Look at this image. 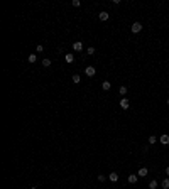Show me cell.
I'll return each mask as SVG.
<instances>
[{
  "mask_svg": "<svg viewBox=\"0 0 169 189\" xmlns=\"http://www.w3.org/2000/svg\"><path fill=\"white\" fill-rule=\"evenodd\" d=\"M161 143H164V145H166V143H169V135H161Z\"/></svg>",
  "mask_w": 169,
  "mask_h": 189,
  "instance_id": "cell-11",
  "label": "cell"
},
{
  "mask_svg": "<svg viewBox=\"0 0 169 189\" xmlns=\"http://www.w3.org/2000/svg\"><path fill=\"white\" fill-rule=\"evenodd\" d=\"M149 189H157V181H150L149 182Z\"/></svg>",
  "mask_w": 169,
  "mask_h": 189,
  "instance_id": "cell-14",
  "label": "cell"
},
{
  "mask_svg": "<svg viewBox=\"0 0 169 189\" xmlns=\"http://www.w3.org/2000/svg\"><path fill=\"white\" fill-rule=\"evenodd\" d=\"M30 189H37V188H30Z\"/></svg>",
  "mask_w": 169,
  "mask_h": 189,
  "instance_id": "cell-24",
  "label": "cell"
},
{
  "mask_svg": "<svg viewBox=\"0 0 169 189\" xmlns=\"http://www.w3.org/2000/svg\"><path fill=\"white\" fill-rule=\"evenodd\" d=\"M141 30H142L141 22H134V24H132V32H134V34H137V32H141Z\"/></svg>",
  "mask_w": 169,
  "mask_h": 189,
  "instance_id": "cell-1",
  "label": "cell"
},
{
  "mask_svg": "<svg viewBox=\"0 0 169 189\" xmlns=\"http://www.w3.org/2000/svg\"><path fill=\"white\" fill-rule=\"evenodd\" d=\"M129 106H130L129 100H127V98H122V100H120V108H122V110H129Z\"/></svg>",
  "mask_w": 169,
  "mask_h": 189,
  "instance_id": "cell-3",
  "label": "cell"
},
{
  "mask_svg": "<svg viewBox=\"0 0 169 189\" xmlns=\"http://www.w3.org/2000/svg\"><path fill=\"white\" fill-rule=\"evenodd\" d=\"M108 179L112 181V182H117V181H118V174H117V172H110V174H108Z\"/></svg>",
  "mask_w": 169,
  "mask_h": 189,
  "instance_id": "cell-7",
  "label": "cell"
},
{
  "mask_svg": "<svg viewBox=\"0 0 169 189\" xmlns=\"http://www.w3.org/2000/svg\"><path fill=\"white\" fill-rule=\"evenodd\" d=\"M147 174H149L147 167H141V169H139V174H137V176H139V177H145Z\"/></svg>",
  "mask_w": 169,
  "mask_h": 189,
  "instance_id": "cell-5",
  "label": "cell"
},
{
  "mask_svg": "<svg viewBox=\"0 0 169 189\" xmlns=\"http://www.w3.org/2000/svg\"><path fill=\"white\" fill-rule=\"evenodd\" d=\"M80 81H81L80 74H73V83H75V85H80Z\"/></svg>",
  "mask_w": 169,
  "mask_h": 189,
  "instance_id": "cell-13",
  "label": "cell"
},
{
  "mask_svg": "<svg viewBox=\"0 0 169 189\" xmlns=\"http://www.w3.org/2000/svg\"><path fill=\"white\" fill-rule=\"evenodd\" d=\"M42 66L49 68V66H51V59H42Z\"/></svg>",
  "mask_w": 169,
  "mask_h": 189,
  "instance_id": "cell-16",
  "label": "cell"
},
{
  "mask_svg": "<svg viewBox=\"0 0 169 189\" xmlns=\"http://www.w3.org/2000/svg\"><path fill=\"white\" fill-rule=\"evenodd\" d=\"M64 59H66V63H68V64H71V63L75 61V56H73V54H66Z\"/></svg>",
  "mask_w": 169,
  "mask_h": 189,
  "instance_id": "cell-10",
  "label": "cell"
},
{
  "mask_svg": "<svg viewBox=\"0 0 169 189\" xmlns=\"http://www.w3.org/2000/svg\"><path fill=\"white\" fill-rule=\"evenodd\" d=\"M108 17H110V15H108V12H100V14H98V19L100 20H108Z\"/></svg>",
  "mask_w": 169,
  "mask_h": 189,
  "instance_id": "cell-6",
  "label": "cell"
},
{
  "mask_svg": "<svg viewBox=\"0 0 169 189\" xmlns=\"http://www.w3.org/2000/svg\"><path fill=\"white\" fill-rule=\"evenodd\" d=\"M137 179H139V176H135V174H130V176L127 177V181H129L130 184H135V182H137Z\"/></svg>",
  "mask_w": 169,
  "mask_h": 189,
  "instance_id": "cell-8",
  "label": "cell"
},
{
  "mask_svg": "<svg viewBox=\"0 0 169 189\" xmlns=\"http://www.w3.org/2000/svg\"><path fill=\"white\" fill-rule=\"evenodd\" d=\"M36 51H37V52H42V51H44V46H42V44H37V49H36Z\"/></svg>",
  "mask_w": 169,
  "mask_h": 189,
  "instance_id": "cell-21",
  "label": "cell"
},
{
  "mask_svg": "<svg viewBox=\"0 0 169 189\" xmlns=\"http://www.w3.org/2000/svg\"><path fill=\"white\" fill-rule=\"evenodd\" d=\"M29 63H36V61H37V54H29Z\"/></svg>",
  "mask_w": 169,
  "mask_h": 189,
  "instance_id": "cell-12",
  "label": "cell"
},
{
  "mask_svg": "<svg viewBox=\"0 0 169 189\" xmlns=\"http://www.w3.org/2000/svg\"><path fill=\"white\" fill-rule=\"evenodd\" d=\"M166 176H169V167H166Z\"/></svg>",
  "mask_w": 169,
  "mask_h": 189,
  "instance_id": "cell-23",
  "label": "cell"
},
{
  "mask_svg": "<svg viewBox=\"0 0 169 189\" xmlns=\"http://www.w3.org/2000/svg\"><path fill=\"white\" fill-rule=\"evenodd\" d=\"M71 3H73V7H80V5H81V2H80V0H73Z\"/></svg>",
  "mask_w": 169,
  "mask_h": 189,
  "instance_id": "cell-19",
  "label": "cell"
},
{
  "mask_svg": "<svg viewBox=\"0 0 169 189\" xmlns=\"http://www.w3.org/2000/svg\"><path fill=\"white\" fill-rule=\"evenodd\" d=\"M86 54H95V47H88L86 49Z\"/></svg>",
  "mask_w": 169,
  "mask_h": 189,
  "instance_id": "cell-20",
  "label": "cell"
},
{
  "mask_svg": "<svg viewBox=\"0 0 169 189\" xmlns=\"http://www.w3.org/2000/svg\"><path fill=\"white\" fill-rule=\"evenodd\" d=\"M161 186H162V189H169V179H164Z\"/></svg>",
  "mask_w": 169,
  "mask_h": 189,
  "instance_id": "cell-15",
  "label": "cell"
},
{
  "mask_svg": "<svg viewBox=\"0 0 169 189\" xmlns=\"http://www.w3.org/2000/svg\"><path fill=\"white\" fill-rule=\"evenodd\" d=\"M168 105H169V100H168Z\"/></svg>",
  "mask_w": 169,
  "mask_h": 189,
  "instance_id": "cell-25",
  "label": "cell"
},
{
  "mask_svg": "<svg viewBox=\"0 0 169 189\" xmlns=\"http://www.w3.org/2000/svg\"><path fill=\"white\" fill-rule=\"evenodd\" d=\"M98 181H100V182H103V181H105V176H103V174H100V176H98Z\"/></svg>",
  "mask_w": 169,
  "mask_h": 189,
  "instance_id": "cell-22",
  "label": "cell"
},
{
  "mask_svg": "<svg viewBox=\"0 0 169 189\" xmlns=\"http://www.w3.org/2000/svg\"><path fill=\"white\" fill-rule=\"evenodd\" d=\"M73 49H75L76 52H81V51H83V42H80V41L75 42V44H73Z\"/></svg>",
  "mask_w": 169,
  "mask_h": 189,
  "instance_id": "cell-4",
  "label": "cell"
},
{
  "mask_svg": "<svg viewBox=\"0 0 169 189\" xmlns=\"http://www.w3.org/2000/svg\"><path fill=\"white\" fill-rule=\"evenodd\" d=\"M118 93H120V94H127V88H125V86H120Z\"/></svg>",
  "mask_w": 169,
  "mask_h": 189,
  "instance_id": "cell-18",
  "label": "cell"
},
{
  "mask_svg": "<svg viewBox=\"0 0 169 189\" xmlns=\"http://www.w3.org/2000/svg\"><path fill=\"white\" fill-rule=\"evenodd\" d=\"M157 142V137L156 135H149V143H156Z\"/></svg>",
  "mask_w": 169,
  "mask_h": 189,
  "instance_id": "cell-17",
  "label": "cell"
},
{
  "mask_svg": "<svg viewBox=\"0 0 169 189\" xmlns=\"http://www.w3.org/2000/svg\"><path fill=\"white\" fill-rule=\"evenodd\" d=\"M102 88H103L105 91H108V90L112 88V83H110V81H103V83H102Z\"/></svg>",
  "mask_w": 169,
  "mask_h": 189,
  "instance_id": "cell-9",
  "label": "cell"
},
{
  "mask_svg": "<svg viewBox=\"0 0 169 189\" xmlns=\"http://www.w3.org/2000/svg\"><path fill=\"white\" fill-rule=\"evenodd\" d=\"M95 73H96V69H95L93 66L84 68V74H86V76H90V78H91V76H95Z\"/></svg>",
  "mask_w": 169,
  "mask_h": 189,
  "instance_id": "cell-2",
  "label": "cell"
}]
</instances>
